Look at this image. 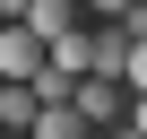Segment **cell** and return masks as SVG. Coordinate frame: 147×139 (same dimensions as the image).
I'll return each instance as SVG.
<instances>
[{
  "label": "cell",
  "mask_w": 147,
  "mask_h": 139,
  "mask_svg": "<svg viewBox=\"0 0 147 139\" xmlns=\"http://www.w3.org/2000/svg\"><path fill=\"white\" fill-rule=\"evenodd\" d=\"M18 26H35L43 44H61V35H78V26H87V0H35Z\"/></svg>",
  "instance_id": "cell-1"
},
{
  "label": "cell",
  "mask_w": 147,
  "mask_h": 139,
  "mask_svg": "<svg viewBox=\"0 0 147 139\" xmlns=\"http://www.w3.org/2000/svg\"><path fill=\"white\" fill-rule=\"evenodd\" d=\"M43 70V35L35 26H0V78H35Z\"/></svg>",
  "instance_id": "cell-2"
},
{
  "label": "cell",
  "mask_w": 147,
  "mask_h": 139,
  "mask_svg": "<svg viewBox=\"0 0 147 139\" xmlns=\"http://www.w3.org/2000/svg\"><path fill=\"white\" fill-rule=\"evenodd\" d=\"M78 113H87L95 130H113V122L130 113V87H121V78H87V87H78Z\"/></svg>",
  "instance_id": "cell-3"
},
{
  "label": "cell",
  "mask_w": 147,
  "mask_h": 139,
  "mask_svg": "<svg viewBox=\"0 0 147 139\" xmlns=\"http://www.w3.org/2000/svg\"><path fill=\"white\" fill-rule=\"evenodd\" d=\"M130 44H138L130 26H95V70H87V78H121L130 87Z\"/></svg>",
  "instance_id": "cell-4"
},
{
  "label": "cell",
  "mask_w": 147,
  "mask_h": 139,
  "mask_svg": "<svg viewBox=\"0 0 147 139\" xmlns=\"http://www.w3.org/2000/svg\"><path fill=\"white\" fill-rule=\"evenodd\" d=\"M26 139H95V122H87V113H78V104H43V113H35V130H26Z\"/></svg>",
  "instance_id": "cell-5"
},
{
  "label": "cell",
  "mask_w": 147,
  "mask_h": 139,
  "mask_svg": "<svg viewBox=\"0 0 147 139\" xmlns=\"http://www.w3.org/2000/svg\"><path fill=\"white\" fill-rule=\"evenodd\" d=\"M35 113H43V96H35L26 78H9V87H0V130H35Z\"/></svg>",
  "instance_id": "cell-6"
},
{
  "label": "cell",
  "mask_w": 147,
  "mask_h": 139,
  "mask_svg": "<svg viewBox=\"0 0 147 139\" xmlns=\"http://www.w3.org/2000/svg\"><path fill=\"white\" fill-rule=\"evenodd\" d=\"M87 9H95V18H104V26H130V18H138V9H147V0H87Z\"/></svg>",
  "instance_id": "cell-7"
},
{
  "label": "cell",
  "mask_w": 147,
  "mask_h": 139,
  "mask_svg": "<svg viewBox=\"0 0 147 139\" xmlns=\"http://www.w3.org/2000/svg\"><path fill=\"white\" fill-rule=\"evenodd\" d=\"M130 96H147V35L130 44Z\"/></svg>",
  "instance_id": "cell-8"
},
{
  "label": "cell",
  "mask_w": 147,
  "mask_h": 139,
  "mask_svg": "<svg viewBox=\"0 0 147 139\" xmlns=\"http://www.w3.org/2000/svg\"><path fill=\"white\" fill-rule=\"evenodd\" d=\"M121 122H130V130L147 139V96H130V113H121Z\"/></svg>",
  "instance_id": "cell-9"
},
{
  "label": "cell",
  "mask_w": 147,
  "mask_h": 139,
  "mask_svg": "<svg viewBox=\"0 0 147 139\" xmlns=\"http://www.w3.org/2000/svg\"><path fill=\"white\" fill-rule=\"evenodd\" d=\"M26 9H35V0H0V26H18V18H26Z\"/></svg>",
  "instance_id": "cell-10"
},
{
  "label": "cell",
  "mask_w": 147,
  "mask_h": 139,
  "mask_svg": "<svg viewBox=\"0 0 147 139\" xmlns=\"http://www.w3.org/2000/svg\"><path fill=\"white\" fill-rule=\"evenodd\" d=\"M0 139H26V130H0Z\"/></svg>",
  "instance_id": "cell-11"
}]
</instances>
